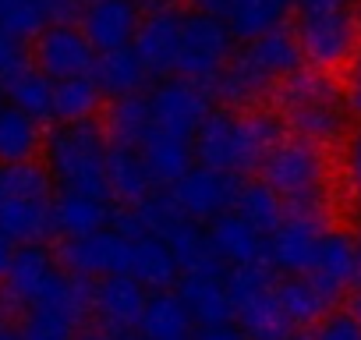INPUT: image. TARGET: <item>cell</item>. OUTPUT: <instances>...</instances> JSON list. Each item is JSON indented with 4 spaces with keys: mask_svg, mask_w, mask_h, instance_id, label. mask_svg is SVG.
<instances>
[{
    "mask_svg": "<svg viewBox=\"0 0 361 340\" xmlns=\"http://www.w3.org/2000/svg\"><path fill=\"white\" fill-rule=\"evenodd\" d=\"M209 241L220 255V262L227 269L234 266H259V262H269L266 255V234H259L248 220H241L234 210L216 217L209 224Z\"/></svg>",
    "mask_w": 361,
    "mask_h": 340,
    "instance_id": "cell-21",
    "label": "cell"
},
{
    "mask_svg": "<svg viewBox=\"0 0 361 340\" xmlns=\"http://www.w3.org/2000/svg\"><path fill=\"white\" fill-rule=\"evenodd\" d=\"M273 114L280 117L290 138L312 142L319 149L343 145L347 135L354 131L350 128L354 114L343 99L340 78L315 68H305L290 82L280 85V92L273 96Z\"/></svg>",
    "mask_w": 361,
    "mask_h": 340,
    "instance_id": "cell-3",
    "label": "cell"
},
{
    "mask_svg": "<svg viewBox=\"0 0 361 340\" xmlns=\"http://www.w3.org/2000/svg\"><path fill=\"white\" fill-rule=\"evenodd\" d=\"M238 188H241L238 178L195 163L188 174L180 178L173 188H166V192H170L173 206L180 210V217H185V220H195V224H206L209 227L216 217H224V213L234 210Z\"/></svg>",
    "mask_w": 361,
    "mask_h": 340,
    "instance_id": "cell-12",
    "label": "cell"
},
{
    "mask_svg": "<svg viewBox=\"0 0 361 340\" xmlns=\"http://www.w3.org/2000/svg\"><path fill=\"white\" fill-rule=\"evenodd\" d=\"M234 213H238L241 220H248L259 234L269 238V234L283 224L287 206H283V199H280L262 178H252V181H241L238 199H234Z\"/></svg>",
    "mask_w": 361,
    "mask_h": 340,
    "instance_id": "cell-34",
    "label": "cell"
},
{
    "mask_svg": "<svg viewBox=\"0 0 361 340\" xmlns=\"http://www.w3.org/2000/svg\"><path fill=\"white\" fill-rule=\"evenodd\" d=\"M78 4H82V11H85V8H92V4H96V0H78Z\"/></svg>",
    "mask_w": 361,
    "mask_h": 340,
    "instance_id": "cell-50",
    "label": "cell"
},
{
    "mask_svg": "<svg viewBox=\"0 0 361 340\" xmlns=\"http://www.w3.org/2000/svg\"><path fill=\"white\" fill-rule=\"evenodd\" d=\"M294 0H227L224 22L238 43H252L266 32H276L290 22Z\"/></svg>",
    "mask_w": 361,
    "mask_h": 340,
    "instance_id": "cell-24",
    "label": "cell"
},
{
    "mask_svg": "<svg viewBox=\"0 0 361 340\" xmlns=\"http://www.w3.org/2000/svg\"><path fill=\"white\" fill-rule=\"evenodd\" d=\"M287 131L280 117L266 107L255 110H231V107H213V114L202 121V128L192 138L195 163L220 170V174L241 178L262 166V159L283 142Z\"/></svg>",
    "mask_w": 361,
    "mask_h": 340,
    "instance_id": "cell-1",
    "label": "cell"
},
{
    "mask_svg": "<svg viewBox=\"0 0 361 340\" xmlns=\"http://www.w3.org/2000/svg\"><path fill=\"white\" fill-rule=\"evenodd\" d=\"M0 192H4V166H0Z\"/></svg>",
    "mask_w": 361,
    "mask_h": 340,
    "instance_id": "cell-51",
    "label": "cell"
},
{
    "mask_svg": "<svg viewBox=\"0 0 361 340\" xmlns=\"http://www.w3.org/2000/svg\"><path fill=\"white\" fill-rule=\"evenodd\" d=\"M185 4H188L192 11H202V15H216V18H224V11H227V0H185Z\"/></svg>",
    "mask_w": 361,
    "mask_h": 340,
    "instance_id": "cell-46",
    "label": "cell"
},
{
    "mask_svg": "<svg viewBox=\"0 0 361 340\" xmlns=\"http://www.w3.org/2000/svg\"><path fill=\"white\" fill-rule=\"evenodd\" d=\"M103 131L110 145H131L138 149L149 131H152V110H149V92H135L124 99H114L103 117Z\"/></svg>",
    "mask_w": 361,
    "mask_h": 340,
    "instance_id": "cell-33",
    "label": "cell"
},
{
    "mask_svg": "<svg viewBox=\"0 0 361 340\" xmlns=\"http://www.w3.org/2000/svg\"><path fill=\"white\" fill-rule=\"evenodd\" d=\"M177 294L185 298L199 329L234 322V301H231V291H227V277H180Z\"/></svg>",
    "mask_w": 361,
    "mask_h": 340,
    "instance_id": "cell-26",
    "label": "cell"
},
{
    "mask_svg": "<svg viewBox=\"0 0 361 340\" xmlns=\"http://www.w3.org/2000/svg\"><path fill=\"white\" fill-rule=\"evenodd\" d=\"M142 340H192L195 336V319L177 291H152L149 305L138 322Z\"/></svg>",
    "mask_w": 361,
    "mask_h": 340,
    "instance_id": "cell-25",
    "label": "cell"
},
{
    "mask_svg": "<svg viewBox=\"0 0 361 340\" xmlns=\"http://www.w3.org/2000/svg\"><path fill=\"white\" fill-rule=\"evenodd\" d=\"M322 234H326V213H287L283 224L266 238L269 266L283 277L312 273Z\"/></svg>",
    "mask_w": 361,
    "mask_h": 340,
    "instance_id": "cell-14",
    "label": "cell"
},
{
    "mask_svg": "<svg viewBox=\"0 0 361 340\" xmlns=\"http://www.w3.org/2000/svg\"><path fill=\"white\" fill-rule=\"evenodd\" d=\"M280 308L290 322V329H305V326H319L333 308H336V294L326 291L312 273L305 277H283L280 280Z\"/></svg>",
    "mask_w": 361,
    "mask_h": 340,
    "instance_id": "cell-22",
    "label": "cell"
},
{
    "mask_svg": "<svg viewBox=\"0 0 361 340\" xmlns=\"http://www.w3.org/2000/svg\"><path fill=\"white\" fill-rule=\"evenodd\" d=\"M0 322H4V319H0Z\"/></svg>",
    "mask_w": 361,
    "mask_h": 340,
    "instance_id": "cell-54",
    "label": "cell"
},
{
    "mask_svg": "<svg viewBox=\"0 0 361 340\" xmlns=\"http://www.w3.org/2000/svg\"><path fill=\"white\" fill-rule=\"evenodd\" d=\"M234 32L227 29L224 18L202 15V11H185V25H180V50H177V78L199 82L206 89L216 85V78L227 71L234 61Z\"/></svg>",
    "mask_w": 361,
    "mask_h": 340,
    "instance_id": "cell-7",
    "label": "cell"
},
{
    "mask_svg": "<svg viewBox=\"0 0 361 340\" xmlns=\"http://www.w3.org/2000/svg\"><path fill=\"white\" fill-rule=\"evenodd\" d=\"M298 43L305 50V64L315 71H340L350 54L361 47V4L343 11L322 15H298L294 18Z\"/></svg>",
    "mask_w": 361,
    "mask_h": 340,
    "instance_id": "cell-8",
    "label": "cell"
},
{
    "mask_svg": "<svg viewBox=\"0 0 361 340\" xmlns=\"http://www.w3.org/2000/svg\"><path fill=\"white\" fill-rule=\"evenodd\" d=\"M18 241H11L4 231H0V284L8 280V273H11V266H15V255H18Z\"/></svg>",
    "mask_w": 361,
    "mask_h": 340,
    "instance_id": "cell-45",
    "label": "cell"
},
{
    "mask_svg": "<svg viewBox=\"0 0 361 340\" xmlns=\"http://www.w3.org/2000/svg\"><path fill=\"white\" fill-rule=\"evenodd\" d=\"M152 178L159 188H173L180 178L195 166V149H192V138H180V135H170V131H149V138L138 145Z\"/></svg>",
    "mask_w": 361,
    "mask_h": 340,
    "instance_id": "cell-28",
    "label": "cell"
},
{
    "mask_svg": "<svg viewBox=\"0 0 361 340\" xmlns=\"http://www.w3.org/2000/svg\"><path fill=\"white\" fill-rule=\"evenodd\" d=\"M0 231L18 245H43L54 234V199L0 195Z\"/></svg>",
    "mask_w": 361,
    "mask_h": 340,
    "instance_id": "cell-27",
    "label": "cell"
},
{
    "mask_svg": "<svg viewBox=\"0 0 361 340\" xmlns=\"http://www.w3.org/2000/svg\"><path fill=\"white\" fill-rule=\"evenodd\" d=\"M145 305H149V291L135 277H106L92 284V319L99 326L135 333Z\"/></svg>",
    "mask_w": 361,
    "mask_h": 340,
    "instance_id": "cell-18",
    "label": "cell"
},
{
    "mask_svg": "<svg viewBox=\"0 0 361 340\" xmlns=\"http://www.w3.org/2000/svg\"><path fill=\"white\" fill-rule=\"evenodd\" d=\"M29 61H32V57L25 54V43H22V40H15L11 32L0 29V82L11 78L15 71H22Z\"/></svg>",
    "mask_w": 361,
    "mask_h": 340,
    "instance_id": "cell-41",
    "label": "cell"
},
{
    "mask_svg": "<svg viewBox=\"0 0 361 340\" xmlns=\"http://www.w3.org/2000/svg\"><path fill=\"white\" fill-rule=\"evenodd\" d=\"M0 110H4V103H0Z\"/></svg>",
    "mask_w": 361,
    "mask_h": 340,
    "instance_id": "cell-52",
    "label": "cell"
},
{
    "mask_svg": "<svg viewBox=\"0 0 361 340\" xmlns=\"http://www.w3.org/2000/svg\"><path fill=\"white\" fill-rule=\"evenodd\" d=\"M312 340H361V322L354 319L350 308H333L312 329Z\"/></svg>",
    "mask_w": 361,
    "mask_h": 340,
    "instance_id": "cell-39",
    "label": "cell"
},
{
    "mask_svg": "<svg viewBox=\"0 0 361 340\" xmlns=\"http://www.w3.org/2000/svg\"><path fill=\"white\" fill-rule=\"evenodd\" d=\"M192 340H248V336L231 322V326H202V329H195Z\"/></svg>",
    "mask_w": 361,
    "mask_h": 340,
    "instance_id": "cell-43",
    "label": "cell"
},
{
    "mask_svg": "<svg viewBox=\"0 0 361 340\" xmlns=\"http://www.w3.org/2000/svg\"><path fill=\"white\" fill-rule=\"evenodd\" d=\"M106 185H110V199L117 206H142L149 195L159 192L142 149H131V145H110Z\"/></svg>",
    "mask_w": 361,
    "mask_h": 340,
    "instance_id": "cell-19",
    "label": "cell"
},
{
    "mask_svg": "<svg viewBox=\"0 0 361 340\" xmlns=\"http://www.w3.org/2000/svg\"><path fill=\"white\" fill-rule=\"evenodd\" d=\"M64 266L61 259H54V252H47L43 245H22L15 255V266L8 273V280L0 284V305L8 312H32L39 305H47V298L54 294L57 280H61Z\"/></svg>",
    "mask_w": 361,
    "mask_h": 340,
    "instance_id": "cell-10",
    "label": "cell"
},
{
    "mask_svg": "<svg viewBox=\"0 0 361 340\" xmlns=\"http://www.w3.org/2000/svg\"><path fill=\"white\" fill-rule=\"evenodd\" d=\"M61 266L68 273H78L85 280H106V277H131L135 241L121 234L117 227H106L99 234L64 241L61 245Z\"/></svg>",
    "mask_w": 361,
    "mask_h": 340,
    "instance_id": "cell-11",
    "label": "cell"
},
{
    "mask_svg": "<svg viewBox=\"0 0 361 340\" xmlns=\"http://www.w3.org/2000/svg\"><path fill=\"white\" fill-rule=\"evenodd\" d=\"M131 277L152 294V291H173L180 284V266L159 234L135 238V259H131Z\"/></svg>",
    "mask_w": 361,
    "mask_h": 340,
    "instance_id": "cell-30",
    "label": "cell"
},
{
    "mask_svg": "<svg viewBox=\"0 0 361 340\" xmlns=\"http://www.w3.org/2000/svg\"><path fill=\"white\" fill-rule=\"evenodd\" d=\"M259 178L283 199L287 213H326L329 195H333L326 149L290 138V135L276 142V149L262 159Z\"/></svg>",
    "mask_w": 361,
    "mask_h": 340,
    "instance_id": "cell-5",
    "label": "cell"
},
{
    "mask_svg": "<svg viewBox=\"0 0 361 340\" xmlns=\"http://www.w3.org/2000/svg\"><path fill=\"white\" fill-rule=\"evenodd\" d=\"M166 245H170V252L180 266V277H227V266L220 262L206 224L177 220L166 231Z\"/></svg>",
    "mask_w": 361,
    "mask_h": 340,
    "instance_id": "cell-20",
    "label": "cell"
},
{
    "mask_svg": "<svg viewBox=\"0 0 361 340\" xmlns=\"http://www.w3.org/2000/svg\"><path fill=\"white\" fill-rule=\"evenodd\" d=\"M92 78H96L99 92L114 103V99H124V96L145 92L149 71H145V64L138 61L135 47H124V50L99 54V57H96V68H92Z\"/></svg>",
    "mask_w": 361,
    "mask_h": 340,
    "instance_id": "cell-29",
    "label": "cell"
},
{
    "mask_svg": "<svg viewBox=\"0 0 361 340\" xmlns=\"http://www.w3.org/2000/svg\"><path fill=\"white\" fill-rule=\"evenodd\" d=\"M287 340H312V336H305V333H290Z\"/></svg>",
    "mask_w": 361,
    "mask_h": 340,
    "instance_id": "cell-49",
    "label": "cell"
},
{
    "mask_svg": "<svg viewBox=\"0 0 361 340\" xmlns=\"http://www.w3.org/2000/svg\"><path fill=\"white\" fill-rule=\"evenodd\" d=\"M227 291L234 301V326L248 340H287L294 333L280 308V280L269 262L227 269Z\"/></svg>",
    "mask_w": 361,
    "mask_h": 340,
    "instance_id": "cell-6",
    "label": "cell"
},
{
    "mask_svg": "<svg viewBox=\"0 0 361 340\" xmlns=\"http://www.w3.org/2000/svg\"><path fill=\"white\" fill-rule=\"evenodd\" d=\"M180 25L185 11H152L142 18L138 36H135V54L145 64L149 78H173L177 75V50H180Z\"/></svg>",
    "mask_w": 361,
    "mask_h": 340,
    "instance_id": "cell-15",
    "label": "cell"
},
{
    "mask_svg": "<svg viewBox=\"0 0 361 340\" xmlns=\"http://www.w3.org/2000/svg\"><path fill=\"white\" fill-rule=\"evenodd\" d=\"M340 89H343V99L350 107V114L361 121V47L350 54V61L340 68Z\"/></svg>",
    "mask_w": 361,
    "mask_h": 340,
    "instance_id": "cell-40",
    "label": "cell"
},
{
    "mask_svg": "<svg viewBox=\"0 0 361 340\" xmlns=\"http://www.w3.org/2000/svg\"><path fill=\"white\" fill-rule=\"evenodd\" d=\"M117 210L110 206V199H92V195H61L54 199V234H61L64 241H78L89 234H99L106 227H114Z\"/></svg>",
    "mask_w": 361,
    "mask_h": 340,
    "instance_id": "cell-23",
    "label": "cell"
},
{
    "mask_svg": "<svg viewBox=\"0 0 361 340\" xmlns=\"http://www.w3.org/2000/svg\"><path fill=\"white\" fill-rule=\"evenodd\" d=\"M22 340H78V322L54 312V308H32L22 319Z\"/></svg>",
    "mask_w": 361,
    "mask_h": 340,
    "instance_id": "cell-37",
    "label": "cell"
},
{
    "mask_svg": "<svg viewBox=\"0 0 361 340\" xmlns=\"http://www.w3.org/2000/svg\"><path fill=\"white\" fill-rule=\"evenodd\" d=\"M149 110H152L156 131L195 138L202 121L213 114V89L173 75V78H163L156 89H149Z\"/></svg>",
    "mask_w": 361,
    "mask_h": 340,
    "instance_id": "cell-9",
    "label": "cell"
},
{
    "mask_svg": "<svg viewBox=\"0 0 361 340\" xmlns=\"http://www.w3.org/2000/svg\"><path fill=\"white\" fill-rule=\"evenodd\" d=\"M305 50L298 43L294 25H283L276 32H266L252 43H241L227 71L216 78L213 96L220 107L231 110H255L266 99L280 92L283 82H290L298 71H305Z\"/></svg>",
    "mask_w": 361,
    "mask_h": 340,
    "instance_id": "cell-2",
    "label": "cell"
},
{
    "mask_svg": "<svg viewBox=\"0 0 361 340\" xmlns=\"http://www.w3.org/2000/svg\"><path fill=\"white\" fill-rule=\"evenodd\" d=\"M39 8L50 25H78V18H82L78 0H39Z\"/></svg>",
    "mask_w": 361,
    "mask_h": 340,
    "instance_id": "cell-42",
    "label": "cell"
},
{
    "mask_svg": "<svg viewBox=\"0 0 361 340\" xmlns=\"http://www.w3.org/2000/svg\"><path fill=\"white\" fill-rule=\"evenodd\" d=\"M357 238H361V231H357Z\"/></svg>",
    "mask_w": 361,
    "mask_h": 340,
    "instance_id": "cell-53",
    "label": "cell"
},
{
    "mask_svg": "<svg viewBox=\"0 0 361 340\" xmlns=\"http://www.w3.org/2000/svg\"><path fill=\"white\" fill-rule=\"evenodd\" d=\"M312 277L336 298L347 287L361 284V238L343 227H326L315 262H312Z\"/></svg>",
    "mask_w": 361,
    "mask_h": 340,
    "instance_id": "cell-17",
    "label": "cell"
},
{
    "mask_svg": "<svg viewBox=\"0 0 361 340\" xmlns=\"http://www.w3.org/2000/svg\"><path fill=\"white\" fill-rule=\"evenodd\" d=\"M47 145V131L36 117L4 107L0 110V166H15V163H32Z\"/></svg>",
    "mask_w": 361,
    "mask_h": 340,
    "instance_id": "cell-31",
    "label": "cell"
},
{
    "mask_svg": "<svg viewBox=\"0 0 361 340\" xmlns=\"http://www.w3.org/2000/svg\"><path fill=\"white\" fill-rule=\"evenodd\" d=\"M135 4L142 8V15H152V11H177L185 0H135Z\"/></svg>",
    "mask_w": 361,
    "mask_h": 340,
    "instance_id": "cell-47",
    "label": "cell"
},
{
    "mask_svg": "<svg viewBox=\"0 0 361 340\" xmlns=\"http://www.w3.org/2000/svg\"><path fill=\"white\" fill-rule=\"evenodd\" d=\"M0 340H22V329L11 322H0Z\"/></svg>",
    "mask_w": 361,
    "mask_h": 340,
    "instance_id": "cell-48",
    "label": "cell"
},
{
    "mask_svg": "<svg viewBox=\"0 0 361 340\" xmlns=\"http://www.w3.org/2000/svg\"><path fill=\"white\" fill-rule=\"evenodd\" d=\"M103 99H106V96L99 92V85H96L92 75L57 82V85H54V121H57V124H85V121H96Z\"/></svg>",
    "mask_w": 361,
    "mask_h": 340,
    "instance_id": "cell-35",
    "label": "cell"
},
{
    "mask_svg": "<svg viewBox=\"0 0 361 340\" xmlns=\"http://www.w3.org/2000/svg\"><path fill=\"white\" fill-rule=\"evenodd\" d=\"M78 340H135V336H131V333H121V329H110V326L92 322V326H82V329H78Z\"/></svg>",
    "mask_w": 361,
    "mask_h": 340,
    "instance_id": "cell-44",
    "label": "cell"
},
{
    "mask_svg": "<svg viewBox=\"0 0 361 340\" xmlns=\"http://www.w3.org/2000/svg\"><path fill=\"white\" fill-rule=\"evenodd\" d=\"M340 185L354 206H361V124L340 145Z\"/></svg>",
    "mask_w": 361,
    "mask_h": 340,
    "instance_id": "cell-38",
    "label": "cell"
},
{
    "mask_svg": "<svg viewBox=\"0 0 361 340\" xmlns=\"http://www.w3.org/2000/svg\"><path fill=\"white\" fill-rule=\"evenodd\" d=\"M106 156H110V138H106L103 124H96V121L57 124L54 131H47L43 166L50 170L54 188L61 195L110 199Z\"/></svg>",
    "mask_w": 361,
    "mask_h": 340,
    "instance_id": "cell-4",
    "label": "cell"
},
{
    "mask_svg": "<svg viewBox=\"0 0 361 340\" xmlns=\"http://www.w3.org/2000/svg\"><path fill=\"white\" fill-rule=\"evenodd\" d=\"M29 57L50 82H68V78L92 75L99 54L85 40L82 25H47L43 36L32 43Z\"/></svg>",
    "mask_w": 361,
    "mask_h": 340,
    "instance_id": "cell-13",
    "label": "cell"
},
{
    "mask_svg": "<svg viewBox=\"0 0 361 340\" xmlns=\"http://www.w3.org/2000/svg\"><path fill=\"white\" fill-rule=\"evenodd\" d=\"M54 85L57 82H50L29 61L22 71H15L11 78L0 82V96L8 99V107H15V110H22V114H29L43 124V121H54Z\"/></svg>",
    "mask_w": 361,
    "mask_h": 340,
    "instance_id": "cell-32",
    "label": "cell"
},
{
    "mask_svg": "<svg viewBox=\"0 0 361 340\" xmlns=\"http://www.w3.org/2000/svg\"><path fill=\"white\" fill-rule=\"evenodd\" d=\"M47 15L39 0H0V29L11 32L22 43H36L47 29Z\"/></svg>",
    "mask_w": 361,
    "mask_h": 340,
    "instance_id": "cell-36",
    "label": "cell"
},
{
    "mask_svg": "<svg viewBox=\"0 0 361 340\" xmlns=\"http://www.w3.org/2000/svg\"><path fill=\"white\" fill-rule=\"evenodd\" d=\"M142 18L145 15L135 0H96L92 8L82 11L78 25L85 40L96 47V54H110V50H124L135 43Z\"/></svg>",
    "mask_w": 361,
    "mask_h": 340,
    "instance_id": "cell-16",
    "label": "cell"
}]
</instances>
